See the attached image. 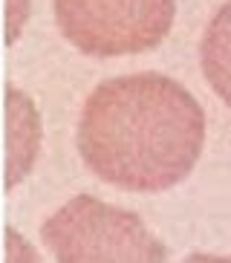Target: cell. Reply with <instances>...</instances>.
<instances>
[{
	"label": "cell",
	"mask_w": 231,
	"mask_h": 263,
	"mask_svg": "<svg viewBox=\"0 0 231 263\" xmlns=\"http://www.w3.org/2000/svg\"><path fill=\"white\" fill-rule=\"evenodd\" d=\"M205 113L179 81L133 72L101 81L78 119V154L99 179L124 191H165L194 171Z\"/></svg>",
	"instance_id": "6da1fadb"
},
{
	"label": "cell",
	"mask_w": 231,
	"mask_h": 263,
	"mask_svg": "<svg viewBox=\"0 0 231 263\" xmlns=\"http://www.w3.org/2000/svg\"><path fill=\"white\" fill-rule=\"evenodd\" d=\"M58 263H168V246L136 211L78 194L41 226Z\"/></svg>",
	"instance_id": "7a4b0ae2"
},
{
	"label": "cell",
	"mask_w": 231,
	"mask_h": 263,
	"mask_svg": "<svg viewBox=\"0 0 231 263\" xmlns=\"http://www.w3.org/2000/svg\"><path fill=\"white\" fill-rule=\"evenodd\" d=\"M177 15V0H55L64 38L84 55L116 58L159 47Z\"/></svg>",
	"instance_id": "3957f363"
},
{
	"label": "cell",
	"mask_w": 231,
	"mask_h": 263,
	"mask_svg": "<svg viewBox=\"0 0 231 263\" xmlns=\"http://www.w3.org/2000/svg\"><path fill=\"white\" fill-rule=\"evenodd\" d=\"M200 64L208 87L231 107V0L208 21L200 44Z\"/></svg>",
	"instance_id": "277c9868"
},
{
	"label": "cell",
	"mask_w": 231,
	"mask_h": 263,
	"mask_svg": "<svg viewBox=\"0 0 231 263\" xmlns=\"http://www.w3.org/2000/svg\"><path fill=\"white\" fill-rule=\"evenodd\" d=\"M41 142L38 113L15 87L9 90V188L29 174Z\"/></svg>",
	"instance_id": "5b68a950"
},
{
	"label": "cell",
	"mask_w": 231,
	"mask_h": 263,
	"mask_svg": "<svg viewBox=\"0 0 231 263\" xmlns=\"http://www.w3.org/2000/svg\"><path fill=\"white\" fill-rule=\"evenodd\" d=\"M6 237H9V263H38L32 246L15 232V229H9Z\"/></svg>",
	"instance_id": "8992f818"
},
{
	"label": "cell",
	"mask_w": 231,
	"mask_h": 263,
	"mask_svg": "<svg viewBox=\"0 0 231 263\" xmlns=\"http://www.w3.org/2000/svg\"><path fill=\"white\" fill-rule=\"evenodd\" d=\"M185 263H231V257L225 255H205V252H194L185 257Z\"/></svg>",
	"instance_id": "52a82bcc"
},
{
	"label": "cell",
	"mask_w": 231,
	"mask_h": 263,
	"mask_svg": "<svg viewBox=\"0 0 231 263\" xmlns=\"http://www.w3.org/2000/svg\"><path fill=\"white\" fill-rule=\"evenodd\" d=\"M9 17H12V26H9V44L17 38V26L23 24L21 17V6H17V0H12V6H9Z\"/></svg>",
	"instance_id": "ba28073f"
}]
</instances>
